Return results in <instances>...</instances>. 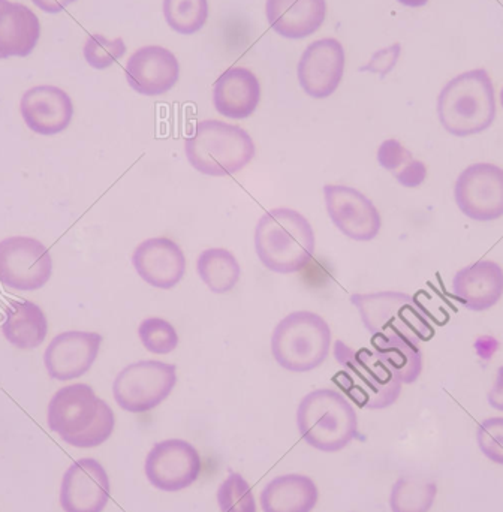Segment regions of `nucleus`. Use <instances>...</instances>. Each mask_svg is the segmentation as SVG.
Instances as JSON below:
<instances>
[{
	"label": "nucleus",
	"mask_w": 503,
	"mask_h": 512,
	"mask_svg": "<svg viewBox=\"0 0 503 512\" xmlns=\"http://www.w3.org/2000/svg\"><path fill=\"white\" fill-rule=\"evenodd\" d=\"M253 243L259 262L268 271L294 274L312 261L316 237L306 216L297 210L279 207L259 218Z\"/></svg>",
	"instance_id": "nucleus-1"
},
{
	"label": "nucleus",
	"mask_w": 503,
	"mask_h": 512,
	"mask_svg": "<svg viewBox=\"0 0 503 512\" xmlns=\"http://www.w3.org/2000/svg\"><path fill=\"white\" fill-rule=\"evenodd\" d=\"M442 128L454 137L481 134L496 119V93L492 77L484 68L457 75L438 96Z\"/></svg>",
	"instance_id": "nucleus-2"
},
{
	"label": "nucleus",
	"mask_w": 503,
	"mask_h": 512,
	"mask_svg": "<svg viewBox=\"0 0 503 512\" xmlns=\"http://www.w3.org/2000/svg\"><path fill=\"white\" fill-rule=\"evenodd\" d=\"M333 354L342 367L334 382L352 403L361 409L381 411L399 400L402 382L373 349H354L343 340H336Z\"/></svg>",
	"instance_id": "nucleus-3"
},
{
	"label": "nucleus",
	"mask_w": 503,
	"mask_h": 512,
	"mask_svg": "<svg viewBox=\"0 0 503 512\" xmlns=\"http://www.w3.org/2000/svg\"><path fill=\"white\" fill-rule=\"evenodd\" d=\"M256 147L248 131L222 120H203L185 140V155L198 173L228 177L255 158Z\"/></svg>",
	"instance_id": "nucleus-4"
},
{
	"label": "nucleus",
	"mask_w": 503,
	"mask_h": 512,
	"mask_svg": "<svg viewBox=\"0 0 503 512\" xmlns=\"http://www.w3.org/2000/svg\"><path fill=\"white\" fill-rule=\"evenodd\" d=\"M297 427L303 441L322 453L345 450L358 438L357 412L333 388H319L303 397L297 408Z\"/></svg>",
	"instance_id": "nucleus-5"
},
{
	"label": "nucleus",
	"mask_w": 503,
	"mask_h": 512,
	"mask_svg": "<svg viewBox=\"0 0 503 512\" xmlns=\"http://www.w3.org/2000/svg\"><path fill=\"white\" fill-rule=\"evenodd\" d=\"M331 342L330 325L321 315L298 310L289 313L274 328L271 355L288 372H312L327 360Z\"/></svg>",
	"instance_id": "nucleus-6"
},
{
	"label": "nucleus",
	"mask_w": 503,
	"mask_h": 512,
	"mask_svg": "<svg viewBox=\"0 0 503 512\" xmlns=\"http://www.w3.org/2000/svg\"><path fill=\"white\" fill-rule=\"evenodd\" d=\"M351 304L372 337L400 334L429 342L435 336L429 310L414 295L399 291L357 292L351 295Z\"/></svg>",
	"instance_id": "nucleus-7"
},
{
	"label": "nucleus",
	"mask_w": 503,
	"mask_h": 512,
	"mask_svg": "<svg viewBox=\"0 0 503 512\" xmlns=\"http://www.w3.org/2000/svg\"><path fill=\"white\" fill-rule=\"evenodd\" d=\"M177 384V367L158 360H141L120 370L113 396L123 411L144 414L170 397Z\"/></svg>",
	"instance_id": "nucleus-8"
},
{
	"label": "nucleus",
	"mask_w": 503,
	"mask_h": 512,
	"mask_svg": "<svg viewBox=\"0 0 503 512\" xmlns=\"http://www.w3.org/2000/svg\"><path fill=\"white\" fill-rule=\"evenodd\" d=\"M53 274L50 251L33 237L0 240V283L15 291H38Z\"/></svg>",
	"instance_id": "nucleus-9"
},
{
	"label": "nucleus",
	"mask_w": 503,
	"mask_h": 512,
	"mask_svg": "<svg viewBox=\"0 0 503 512\" xmlns=\"http://www.w3.org/2000/svg\"><path fill=\"white\" fill-rule=\"evenodd\" d=\"M454 200L460 212L472 221L503 218V168L489 162L469 165L457 177Z\"/></svg>",
	"instance_id": "nucleus-10"
},
{
	"label": "nucleus",
	"mask_w": 503,
	"mask_h": 512,
	"mask_svg": "<svg viewBox=\"0 0 503 512\" xmlns=\"http://www.w3.org/2000/svg\"><path fill=\"white\" fill-rule=\"evenodd\" d=\"M201 469L200 453L183 439H167L153 445L144 463L149 483L167 493L182 492L197 483Z\"/></svg>",
	"instance_id": "nucleus-11"
},
{
	"label": "nucleus",
	"mask_w": 503,
	"mask_h": 512,
	"mask_svg": "<svg viewBox=\"0 0 503 512\" xmlns=\"http://www.w3.org/2000/svg\"><path fill=\"white\" fill-rule=\"evenodd\" d=\"M325 207L334 227L354 242H372L381 233L379 210L363 192L346 185H325Z\"/></svg>",
	"instance_id": "nucleus-12"
},
{
	"label": "nucleus",
	"mask_w": 503,
	"mask_h": 512,
	"mask_svg": "<svg viewBox=\"0 0 503 512\" xmlns=\"http://www.w3.org/2000/svg\"><path fill=\"white\" fill-rule=\"evenodd\" d=\"M346 53L336 38H322L307 45L297 65L301 89L313 99H327L336 93L345 74Z\"/></svg>",
	"instance_id": "nucleus-13"
},
{
	"label": "nucleus",
	"mask_w": 503,
	"mask_h": 512,
	"mask_svg": "<svg viewBox=\"0 0 503 512\" xmlns=\"http://www.w3.org/2000/svg\"><path fill=\"white\" fill-rule=\"evenodd\" d=\"M104 337L93 331H65L51 340L44 352L48 376L56 381H72L86 375L101 349Z\"/></svg>",
	"instance_id": "nucleus-14"
},
{
	"label": "nucleus",
	"mask_w": 503,
	"mask_h": 512,
	"mask_svg": "<svg viewBox=\"0 0 503 512\" xmlns=\"http://www.w3.org/2000/svg\"><path fill=\"white\" fill-rule=\"evenodd\" d=\"M110 501V478L95 459H80L69 466L60 486V507L65 512H102Z\"/></svg>",
	"instance_id": "nucleus-15"
},
{
	"label": "nucleus",
	"mask_w": 503,
	"mask_h": 512,
	"mask_svg": "<svg viewBox=\"0 0 503 512\" xmlns=\"http://www.w3.org/2000/svg\"><path fill=\"white\" fill-rule=\"evenodd\" d=\"M125 77L138 95L162 96L179 83L180 62L168 48L146 45L129 57Z\"/></svg>",
	"instance_id": "nucleus-16"
},
{
	"label": "nucleus",
	"mask_w": 503,
	"mask_h": 512,
	"mask_svg": "<svg viewBox=\"0 0 503 512\" xmlns=\"http://www.w3.org/2000/svg\"><path fill=\"white\" fill-rule=\"evenodd\" d=\"M101 403L90 385H66L48 403V427L62 439L80 435L95 423Z\"/></svg>",
	"instance_id": "nucleus-17"
},
{
	"label": "nucleus",
	"mask_w": 503,
	"mask_h": 512,
	"mask_svg": "<svg viewBox=\"0 0 503 512\" xmlns=\"http://www.w3.org/2000/svg\"><path fill=\"white\" fill-rule=\"evenodd\" d=\"M20 113L30 131L42 137H53L62 134L71 125L74 104L65 90L41 84L23 93Z\"/></svg>",
	"instance_id": "nucleus-18"
},
{
	"label": "nucleus",
	"mask_w": 503,
	"mask_h": 512,
	"mask_svg": "<svg viewBox=\"0 0 503 512\" xmlns=\"http://www.w3.org/2000/svg\"><path fill=\"white\" fill-rule=\"evenodd\" d=\"M131 261L138 276L156 289L176 288L185 277V252L168 237L144 240L135 248Z\"/></svg>",
	"instance_id": "nucleus-19"
},
{
	"label": "nucleus",
	"mask_w": 503,
	"mask_h": 512,
	"mask_svg": "<svg viewBox=\"0 0 503 512\" xmlns=\"http://www.w3.org/2000/svg\"><path fill=\"white\" fill-rule=\"evenodd\" d=\"M451 292L463 307L472 312L492 309L503 295V268L489 259L460 268L454 274Z\"/></svg>",
	"instance_id": "nucleus-20"
},
{
	"label": "nucleus",
	"mask_w": 503,
	"mask_h": 512,
	"mask_svg": "<svg viewBox=\"0 0 503 512\" xmlns=\"http://www.w3.org/2000/svg\"><path fill=\"white\" fill-rule=\"evenodd\" d=\"M261 101V83L255 72L231 66L213 86V107L221 116L233 120L249 119Z\"/></svg>",
	"instance_id": "nucleus-21"
},
{
	"label": "nucleus",
	"mask_w": 503,
	"mask_h": 512,
	"mask_svg": "<svg viewBox=\"0 0 503 512\" xmlns=\"http://www.w3.org/2000/svg\"><path fill=\"white\" fill-rule=\"evenodd\" d=\"M265 17L282 38H309L327 18V0H267Z\"/></svg>",
	"instance_id": "nucleus-22"
},
{
	"label": "nucleus",
	"mask_w": 503,
	"mask_h": 512,
	"mask_svg": "<svg viewBox=\"0 0 503 512\" xmlns=\"http://www.w3.org/2000/svg\"><path fill=\"white\" fill-rule=\"evenodd\" d=\"M41 23L23 3L3 0L0 5V60L27 57L38 45Z\"/></svg>",
	"instance_id": "nucleus-23"
},
{
	"label": "nucleus",
	"mask_w": 503,
	"mask_h": 512,
	"mask_svg": "<svg viewBox=\"0 0 503 512\" xmlns=\"http://www.w3.org/2000/svg\"><path fill=\"white\" fill-rule=\"evenodd\" d=\"M315 481L307 475L288 474L274 478L261 492L264 512H312L318 504Z\"/></svg>",
	"instance_id": "nucleus-24"
},
{
	"label": "nucleus",
	"mask_w": 503,
	"mask_h": 512,
	"mask_svg": "<svg viewBox=\"0 0 503 512\" xmlns=\"http://www.w3.org/2000/svg\"><path fill=\"white\" fill-rule=\"evenodd\" d=\"M2 334L6 342L14 348L32 351L47 339V316L33 301H12L5 312Z\"/></svg>",
	"instance_id": "nucleus-25"
},
{
	"label": "nucleus",
	"mask_w": 503,
	"mask_h": 512,
	"mask_svg": "<svg viewBox=\"0 0 503 512\" xmlns=\"http://www.w3.org/2000/svg\"><path fill=\"white\" fill-rule=\"evenodd\" d=\"M373 351L402 384H414L423 373V349L414 337L388 334L373 336Z\"/></svg>",
	"instance_id": "nucleus-26"
},
{
	"label": "nucleus",
	"mask_w": 503,
	"mask_h": 512,
	"mask_svg": "<svg viewBox=\"0 0 503 512\" xmlns=\"http://www.w3.org/2000/svg\"><path fill=\"white\" fill-rule=\"evenodd\" d=\"M197 273L213 294H228L239 285L242 267L239 259L228 249L212 248L201 252Z\"/></svg>",
	"instance_id": "nucleus-27"
},
{
	"label": "nucleus",
	"mask_w": 503,
	"mask_h": 512,
	"mask_svg": "<svg viewBox=\"0 0 503 512\" xmlns=\"http://www.w3.org/2000/svg\"><path fill=\"white\" fill-rule=\"evenodd\" d=\"M378 164L403 186L420 188L427 179V167L423 161L414 158L399 140H385L378 149Z\"/></svg>",
	"instance_id": "nucleus-28"
},
{
	"label": "nucleus",
	"mask_w": 503,
	"mask_h": 512,
	"mask_svg": "<svg viewBox=\"0 0 503 512\" xmlns=\"http://www.w3.org/2000/svg\"><path fill=\"white\" fill-rule=\"evenodd\" d=\"M438 496L435 481L402 477L396 481L390 495L393 512H430Z\"/></svg>",
	"instance_id": "nucleus-29"
},
{
	"label": "nucleus",
	"mask_w": 503,
	"mask_h": 512,
	"mask_svg": "<svg viewBox=\"0 0 503 512\" xmlns=\"http://www.w3.org/2000/svg\"><path fill=\"white\" fill-rule=\"evenodd\" d=\"M165 21L180 35H195L209 20V0H164Z\"/></svg>",
	"instance_id": "nucleus-30"
},
{
	"label": "nucleus",
	"mask_w": 503,
	"mask_h": 512,
	"mask_svg": "<svg viewBox=\"0 0 503 512\" xmlns=\"http://www.w3.org/2000/svg\"><path fill=\"white\" fill-rule=\"evenodd\" d=\"M141 345L155 355H168L179 346V333L167 319L149 316L143 319L138 327Z\"/></svg>",
	"instance_id": "nucleus-31"
},
{
	"label": "nucleus",
	"mask_w": 503,
	"mask_h": 512,
	"mask_svg": "<svg viewBox=\"0 0 503 512\" xmlns=\"http://www.w3.org/2000/svg\"><path fill=\"white\" fill-rule=\"evenodd\" d=\"M125 54L126 44L122 38L108 39L102 33H92L84 41V60L96 71L110 68Z\"/></svg>",
	"instance_id": "nucleus-32"
},
{
	"label": "nucleus",
	"mask_w": 503,
	"mask_h": 512,
	"mask_svg": "<svg viewBox=\"0 0 503 512\" xmlns=\"http://www.w3.org/2000/svg\"><path fill=\"white\" fill-rule=\"evenodd\" d=\"M218 505L221 512H258L251 486L236 472H231L219 486Z\"/></svg>",
	"instance_id": "nucleus-33"
},
{
	"label": "nucleus",
	"mask_w": 503,
	"mask_h": 512,
	"mask_svg": "<svg viewBox=\"0 0 503 512\" xmlns=\"http://www.w3.org/2000/svg\"><path fill=\"white\" fill-rule=\"evenodd\" d=\"M114 426H116V417H114L113 409L105 400H102L101 411L95 423L86 432L80 435L69 436L63 439L66 444L77 448H95L104 444L113 435Z\"/></svg>",
	"instance_id": "nucleus-34"
},
{
	"label": "nucleus",
	"mask_w": 503,
	"mask_h": 512,
	"mask_svg": "<svg viewBox=\"0 0 503 512\" xmlns=\"http://www.w3.org/2000/svg\"><path fill=\"white\" fill-rule=\"evenodd\" d=\"M481 453L496 465L503 466V418H486L477 429Z\"/></svg>",
	"instance_id": "nucleus-35"
},
{
	"label": "nucleus",
	"mask_w": 503,
	"mask_h": 512,
	"mask_svg": "<svg viewBox=\"0 0 503 512\" xmlns=\"http://www.w3.org/2000/svg\"><path fill=\"white\" fill-rule=\"evenodd\" d=\"M400 56H402V44L400 42L388 45V47L376 51L370 57L369 62L361 66L360 72H370V74H376L381 78H385L396 68Z\"/></svg>",
	"instance_id": "nucleus-36"
},
{
	"label": "nucleus",
	"mask_w": 503,
	"mask_h": 512,
	"mask_svg": "<svg viewBox=\"0 0 503 512\" xmlns=\"http://www.w3.org/2000/svg\"><path fill=\"white\" fill-rule=\"evenodd\" d=\"M487 402L496 411L503 412V366L499 367L498 373H496L495 385L487 394Z\"/></svg>",
	"instance_id": "nucleus-37"
},
{
	"label": "nucleus",
	"mask_w": 503,
	"mask_h": 512,
	"mask_svg": "<svg viewBox=\"0 0 503 512\" xmlns=\"http://www.w3.org/2000/svg\"><path fill=\"white\" fill-rule=\"evenodd\" d=\"M32 2L36 8L47 12V14H59V12L65 11L69 5L77 2V0H32Z\"/></svg>",
	"instance_id": "nucleus-38"
},
{
	"label": "nucleus",
	"mask_w": 503,
	"mask_h": 512,
	"mask_svg": "<svg viewBox=\"0 0 503 512\" xmlns=\"http://www.w3.org/2000/svg\"><path fill=\"white\" fill-rule=\"evenodd\" d=\"M397 2L406 6V8H423L429 3V0H397Z\"/></svg>",
	"instance_id": "nucleus-39"
},
{
	"label": "nucleus",
	"mask_w": 503,
	"mask_h": 512,
	"mask_svg": "<svg viewBox=\"0 0 503 512\" xmlns=\"http://www.w3.org/2000/svg\"><path fill=\"white\" fill-rule=\"evenodd\" d=\"M501 104H502V108H503V87H502V90H501Z\"/></svg>",
	"instance_id": "nucleus-40"
},
{
	"label": "nucleus",
	"mask_w": 503,
	"mask_h": 512,
	"mask_svg": "<svg viewBox=\"0 0 503 512\" xmlns=\"http://www.w3.org/2000/svg\"><path fill=\"white\" fill-rule=\"evenodd\" d=\"M3 0H0V5H2Z\"/></svg>",
	"instance_id": "nucleus-41"
}]
</instances>
